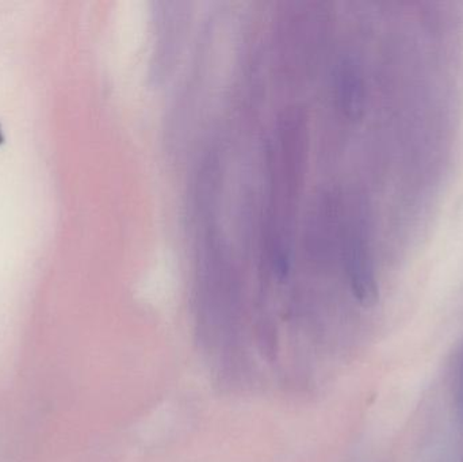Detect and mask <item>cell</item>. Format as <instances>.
<instances>
[{
    "mask_svg": "<svg viewBox=\"0 0 463 462\" xmlns=\"http://www.w3.org/2000/svg\"><path fill=\"white\" fill-rule=\"evenodd\" d=\"M345 265L351 289L356 300L364 306H374L378 300V287L361 222H354L348 228L345 238Z\"/></svg>",
    "mask_w": 463,
    "mask_h": 462,
    "instance_id": "6da1fadb",
    "label": "cell"
},
{
    "mask_svg": "<svg viewBox=\"0 0 463 462\" xmlns=\"http://www.w3.org/2000/svg\"><path fill=\"white\" fill-rule=\"evenodd\" d=\"M337 98L343 113L351 119H359L364 108V80L350 61H345L337 75Z\"/></svg>",
    "mask_w": 463,
    "mask_h": 462,
    "instance_id": "7a4b0ae2",
    "label": "cell"
},
{
    "mask_svg": "<svg viewBox=\"0 0 463 462\" xmlns=\"http://www.w3.org/2000/svg\"><path fill=\"white\" fill-rule=\"evenodd\" d=\"M457 411H458L459 420L463 422V354L461 365H459L458 387H457Z\"/></svg>",
    "mask_w": 463,
    "mask_h": 462,
    "instance_id": "3957f363",
    "label": "cell"
}]
</instances>
